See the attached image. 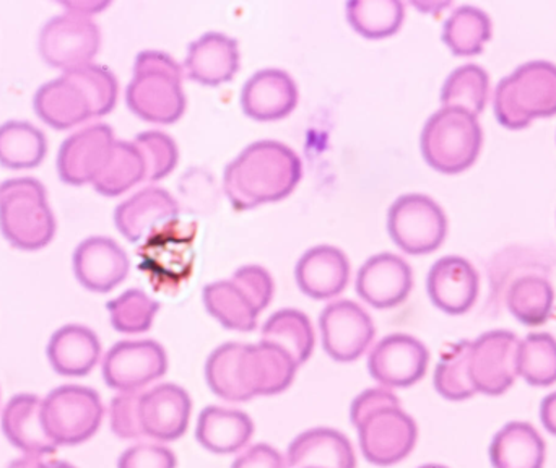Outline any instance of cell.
Masks as SVG:
<instances>
[{
	"label": "cell",
	"instance_id": "obj_22",
	"mask_svg": "<svg viewBox=\"0 0 556 468\" xmlns=\"http://www.w3.org/2000/svg\"><path fill=\"white\" fill-rule=\"evenodd\" d=\"M296 283L313 300H330L345 290L350 262L336 245H316L301 255L296 264Z\"/></svg>",
	"mask_w": 556,
	"mask_h": 468
},
{
	"label": "cell",
	"instance_id": "obj_43",
	"mask_svg": "<svg viewBox=\"0 0 556 468\" xmlns=\"http://www.w3.org/2000/svg\"><path fill=\"white\" fill-rule=\"evenodd\" d=\"M142 391L121 392L113 399L110 408L111 430L123 440H139L146 437L140 421Z\"/></svg>",
	"mask_w": 556,
	"mask_h": 468
},
{
	"label": "cell",
	"instance_id": "obj_49",
	"mask_svg": "<svg viewBox=\"0 0 556 468\" xmlns=\"http://www.w3.org/2000/svg\"><path fill=\"white\" fill-rule=\"evenodd\" d=\"M41 460L42 457L28 456V454H25V456L20 457V459L13 460L9 468H36Z\"/></svg>",
	"mask_w": 556,
	"mask_h": 468
},
{
	"label": "cell",
	"instance_id": "obj_42",
	"mask_svg": "<svg viewBox=\"0 0 556 468\" xmlns=\"http://www.w3.org/2000/svg\"><path fill=\"white\" fill-rule=\"evenodd\" d=\"M134 143L146 163L147 181H160L166 178L178 165V146L168 134L147 130L139 134Z\"/></svg>",
	"mask_w": 556,
	"mask_h": 468
},
{
	"label": "cell",
	"instance_id": "obj_20",
	"mask_svg": "<svg viewBox=\"0 0 556 468\" xmlns=\"http://www.w3.org/2000/svg\"><path fill=\"white\" fill-rule=\"evenodd\" d=\"M191 397L176 384H162L143 392L140 421L146 437L160 443L179 440L191 418Z\"/></svg>",
	"mask_w": 556,
	"mask_h": 468
},
{
	"label": "cell",
	"instance_id": "obj_9",
	"mask_svg": "<svg viewBox=\"0 0 556 468\" xmlns=\"http://www.w3.org/2000/svg\"><path fill=\"white\" fill-rule=\"evenodd\" d=\"M388 230L395 245L407 254H430L446 239L447 218L428 195L404 194L389 208Z\"/></svg>",
	"mask_w": 556,
	"mask_h": 468
},
{
	"label": "cell",
	"instance_id": "obj_29",
	"mask_svg": "<svg viewBox=\"0 0 556 468\" xmlns=\"http://www.w3.org/2000/svg\"><path fill=\"white\" fill-rule=\"evenodd\" d=\"M545 457V441L525 421L506 425L490 446V460L495 468H544Z\"/></svg>",
	"mask_w": 556,
	"mask_h": 468
},
{
	"label": "cell",
	"instance_id": "obj_32",
	"mask_svg": "<svg viewBox=\"0 0 556 468\" xmlns=\"http://www.w3.org/2000/svg\"><path fill=\"white\" fill-rule=\"evenodd\" d=\"M48 152L46 136L25 121H9L0 126V165L10 169L38 166Z\"/></svg>",
	"mask_w": 556,
	"mask_h": 468
},
{
	"label": "cell",
	"instance_id": "obj_11",
	"mask_svg": "<svg viewBox=\"0 0 556 468\" xmlns=\"http://www.w3.org/2000/svg\"><path fill=\"white\" fill-rule=\"evenodd\" d=\"M521 340L509 330H492L472 342L470 376L477 392L502 395L519 376Z\"/></svg>",
	"mask_w": 556,
	"mask_h": 468
},
{
	"label": "cell",
	"instance_id": "obj_51",
	"mask_svg": "<svg viewBox=\"0 0 556 468\" xmlns=\"http://www.w3.org/2000/svg\"><path fill=\"white\" fill-rule=\"evenodd\" d=\"M420 468H447V467H443V466H424V467H420Z\"/></svg>",
	"mask_w": 556,
	"mask_h": 468
},
{
	"label": "cell",
	"instance_id": "obj_25",
	"mask_svg": "<svg viewBox=\"0 0 556 468\" xmlns=\"http://www.w3.org/2000/svg\"><path fill=\"white\" fill-rule=\"evenodd\" d=\"M2 431L16 450L28 456L45 457L55 451L42 423V401L38 395L18 394L3 408Z\"/></svg>",
	"mask_w": 556,
	"mask_h": 468
},
{
	"label": "cell",
	"instance_id": "obj_48",
	"mask_svg": "<svg viewBox=\"0 0 556 468\" xmlns=\"http://www.w3.org/2000/svg\"><path fill=\"white\" fill-rule=\"evenodd\" d=\"M65 9L68 12L80 13V15L90 16L93 13L100 12L104 7H108V2H90V0H81V2H67L64 3Z\"/></svg>",
	"mask_w": 556,
	"mask_h": 468
},
{
	"label": "cell",
	"instance_id": "obj_27",
	"mask_svg": "<svg viewBox=\"0 0 556 468\" xmlns=\"http://www.w3.org/2000/svg\"><path fill=\"white\" fill-rule=\"evenodd\" d=\"M288 468H356L355 451L339 431L316 428L288 447Z\"/></svg>",
	"mask_w": 556,
	"mask_h": 468
},
{
	"label": "cell",
	"instance_id": "obj_28",
	"mask_svg": "<svg viewBox=\"0 0 556 468\" xmlns=\"http://www.w3.org/2000/svg\"><path fill=\"white\" fill-rule=\"evenodd\" d=\"M253 434V420L244 412L222 407L205 408L195 430L199 443L218 456L243 450Z\"/></svg>",
	"mask_w": 556,
	"mask_h": 468
},
{
	"label": "cell",
	"instance_id": "obj_40",
	"mask_svg": "<svg viewBox=\"0 0 556 468\" xmlns=\"http://www.w3.org/2000/svg\"><path fill=\"white\" fill-rule=\"evenodd\" d=\"M106 307L110 311L111 324L117 332L142 333L152 327L160 303L152 300L146 291L134 288L110 301Z\"/></svg>",
	"mask_w": 556,
	"mask_h": 468
},
{
	"label": "cell",
	"instance_id": "obj_24",
	"mask_svg": "<svg viewBox=\"0 0 556 468\" xmlns=\"http://www.w3.org/2000/svg\"><path fill=\"white\" fill-rule=\"evenodd\" d=\"M185 68L192 80L217 87L240 68V46L224 33H205L189 45Z\"/></svg>",
	"mask_w": 556,
	"mask_h": 468
},
{
	"label": "cell",
	"instance_id": "obj_3",
	"mask_svg": "<svg viewBox=\"0 0 556 468\" xmlns=\"http://www.w3.org/2000/svg\"><path fill=\"white\" fill-rule=\"evenodd\" d=\"M350 417L358 430L363 456L375 466L401 463L417 444V423L388 389H369L359 394L353 401Z\"/></svg>",
	"mask_w": 556,
	"mask_h": 468
},
{
	"label": "cell",
	"instance_id": "obj_18",
	"mask_svg": "<svg viewBox=\"0 0 556 468\" xmlns=\"http://www.w3.org/2000/svg\"><path fill=\"white\" fill-rule=\"evenodd\" d=\"M427 288L438 309L451 316H460L476 304L480 293V277L467 258L446 255L430 268Z\"/></svg>",
	"mask_w": 556,
	"mask_h": 468
},
{
	"label": "cell",
	"instance_id": "obj_23",
	"mask_svg": "<svg viewBox=\"0 0 556 468\" xmlns=\"http://www.w3.org/2000/svg\"><path fill=\"white\" fill-rule=\"evenodd\" d=\"M298 103V88L290 74L280 68H264L244 84L241 106L256 121L287 117Z\"/></svg>",
	"mask_w": 556,
	"mask_h": 468
},
{
	"label": "cell",
	"instance_id": "obj_1",
	"mask_svg": "<svg viewBox=\"0 0 556 468\" xmlns=\"http://www.w3.org/2000/svg\"><path fill=\"white\" fill-rule=\"evenodd\" d=\"M300 156L277 140L251 143L225 169L224 186L231 205L248 211L288 198L300 182Z\"/></svg>",
	"mask_w": 556,
	"mask_h": 468
},
{
	"label": "cell",
	"instance_id": "obj_5",
	"mask_svg": "<svg viewBox=\"0 0 556 468\" xmlns=\"http://www.w3.org/2000/svg\"><path fill=\"white\" fill-rule=\"evenodd\" d=\"M493 110L502 126L525 129L535 117L556 114V65L532 61L519 65L496 85Z\"/></svg>",
	"mask_w": 556,
	"mask_h": 468
},
{
	"label": "cell",
	"instance_id": "obj_37",
	"mask_svg": "<svg viewBox=\"0 0 556 468\" xmlns=\"http://www.w3.org/2000/svg\"><path fill=\"white\" fill-rule=\"evenodd\" d=\"M404 3L399 0H350L346 18L355 31L368 39L388 38L404 22Z\"/></svg>",
	"mask_w": 556,
	"mask_h": 468
},
{
	"label": "cell",
	"instance_id": "obj_21",
	"mask_svg": "<svg viewBox=\"0 0 556 468\" xmlns=\"http://www.w3.org/2000/svg\"><path fill=\"white\" fill-rule=\"evenodd\" d=\"M178 202L162 188H147L124 201L114 212L117 230L130 242H140L153 231L176 220Z\"/></svg>",
	"mask_w": 556,
	"mask_h": 468
},
{
	"label": "cell",
	"instance_id": "obj_34",
	"mask_svg": "<svg viewBox=\"0 0 556 468\" xmlns=\"http://www.w3.org/2000/svg\"><path fill=\"white\" fill-rule=\"evenodd\" d=\"M146 179V163L134 142L116 140L103 172L91 185L100 194L116 198Z\"/></svg>",
	"mask_w": 556,
	"mask_h": 468
},
{
	"label": "cell",
	"instance_id": "obj_39",
	"mask_svg": "<svg viewBox=\"0 0 556 468\" xmlns=\"http://www.w3.org/2000/svg\"><path fill=\"white\" fill-rule=\"evenodd\" d=\"M519 376L531 385L548 388L556 382V339L551 333H529L519 350Z\"/></svg>",
	"mask_w": 556,
	"mask_h": 468
},
{
	"label": "cell",
	"instance_id": "obj_26",
	"mask_svg": "<svg viewBox=\"0 0 556 468\" xmlns=\"http://www.w3.org/2000/svg\"><path fill=\"white\" fill-rule=\"evenodd\" d=\"M101 343L85 326L68 324L52 333L48 359L52 369L65 378H84L100 362Z\"/></svg>",
	"mask_w": 556,
	"mask_h": 468
},
{
	"label": "cell",
	"instance_id": "obj_6",
	"mask_svg": "<svg viewBox=\"0 0 556 468\" xmlns=\"http://www.w3.org/2000/svg\"><path fill=\"white\" fill-rule=\"evenodd\" d=\"M483 130L473 114L441 107L421 130V153L431 168L446 175L466 172L479 159Z\"/></svg>",
	"mask_w": 556,
	"mask_h": 468
},
{
	"label": "cell",
	"instance_id": "obj_4",
	"mask_svg": "<svg viewBox=\"0 0 556 468\" xmlns=\"http://www.w3.org/2000/svg\"><path fill=\"white\" fill-rule=\"evenodd\" d=\"M178 62L160 51H142L126 91L130 111L149 123L173 124L185 114L186 94Z\"/></svg>",
	"mask_w": 556,
	"mask_h": 468
},
{
	"label": "cell",
	"instance_id": "obj_30",
	"mask_svg": "<svg viewBox=\"0 0 556 468\" xmlns=\"http://www.w3.org/2000/svg\"><path fill=\"white\" fill-rule=\"evenodd\" d=\"M204 303L211 316H214L222 326L240 332L256 329L257 317L264 311L233 278L208 283L204 288Z\"/></svg>",
	"mask_w": 556,
	"mask_h": 468
},
{
	"label": "cell",
	"instance_id": "obj_44",
	"mask_svg": "<svg viewBox=\"0 0 556 468\" xmlns=\"http://www.w3.org/2000/svg\"><path fill=\"white\" fill-rule=\"evenodd\" d=\"M117 468H176V456L162 444H136L119 457Z\"/></svg>",
	"mask_w": 556,
	"mask_h": 468
},
{
	"label": "cell",
	"instance_id": "obj_33",
	"mask_svg": "<svg viewBox=\"0 0 556 468\" xmlns=\"http://www.w3.org/2000/svg\"><path fill=\"white\" fill-rule=\"evenodd\" d=\"M554 303V287L541 275H522L509 287V313L525 326H544L552 316Z\"/></svg>",
	"mask_w": 556,
	"mask_h": 468
},
{
	"label": "cell",
	"instance_id": "obj_7",
	"mask_svg": "<svg viewBox=\"0 0 556 468\" xmlns=\"http://www.w3.org/2000/svg\"><path fill=\"white\" fill-rule=\"evenodd\" d=\"M0 230L7 241L25 251H36L51 242L55 220L41 182L16 178L0 185Z\"/></svg>",
	"mask_w": 556,
	"mask_h": 468
},
{
	"label": "cell",
	"instance_id": "obj_19",
	"mask_svg": "<svg viewBox=\"0 0 556 468\" xmlns=\"http://www.w3.org/2000/svg\"><path fill=\"white\" fill-rule=\"evenodd\" d=\"M130 262L114 239L91 236L74 252V271L87 290L108 293L126 280Z\"/></svg>",
	"mask_w": 556,
	"mask_h": 468
},
{
	"label": "cell",
	"instance_id": "obj_8",
	"mask_svg": "<svg viewBox=\"0 0 556 468\" xmlns=\"http://www.w3.org/2000/svg\"><path fill=\"white\" fill-rule=\"evenodd\" d=\"M103 417L100 395L84 385H61L42 401V423L55 446L87 443L100 430Z\"/></svg>",
	"mask_w": 556,
	"mask_h": 468
},
{
	"label": "cell",
	"instance_id": "obj_36",
	"mask_svg": "<svg viewBox=\"0 0 556 468\" xmlns=\"http://www.w3.org/2000/svg\"><path fill=\"white\" fill-rule=\"evenodd\" d=\"M470 352L472 342L453 343L441 353L440 362L434 369V388L447 401L460 402L477 394L476 385L470 376Z\"/></svg>",
	"mask_w": 556,
	"mask_h": 468
},
{
	"label": "cell",
	"instance_id": "obj_35",
	"mask_svg": "<svg viewBox=\"0 0 556 468\" xmlns=\"http://www.w3.org/2000/svg\"><path fill=\"white\" fill-rule=\"evenodd\" d=\"M492 38V20L483 10L463 5L444 23L443 41L456 55H477Z\"/></svg>",
	"mask_w": 556,
	"mask_h": 468
},
{
	"label": "cell",
	"instance_id": "obj_13",
	"mask_svg": "<svg viewBox=\"0 0 556 468\" xmlns=\"http://www.w3.org/2000/svg\"><path fill=\"white\" fill-rule=\"evenodd\" d=\"M319 326L324 350L340 363L358 359L376 333L371 316L350 300L330 303L320 314Z\"/></svg>",
	"mask_w": 556,
	"mask_h": 468
},
{
	"label": "cell",
	"instance_id": "obj_46",
	"mask_svg": "<svg viewBox=\"0 0 556 468\" xmlns=\"http://www.w3.org/2000/svg\"><path fill=\"white\" fill-rule=\"evenodd\" d=\"M231 468H287V464L274 447L257 444L238 457Z\"/></svg>",
	"mask_w": 556,
	"mask_h": 468
},
{
	"label": "cell",
	"instance_id": "obj_16",
	"mask_svg": "<svg viewBox=\"0 0 556 468\" xmlns=\"http://www.w3.org/2000/svg\"><path fill=\"white\" fill-rule=\"evenodd\" d=\"M114 142L113 129L106 124H93L72 134L59 149L58 172L62 181L71 186L93 182L103 172Z\"/></svg>",
	"mask_w": 556,
	"mask_h": 468
},
{
	"label": "cell",
	"instance_id": "obj_45",
	"mask_svg": "<svg viewBox=\"0 0 556 468\" xmlns=\"http://www.w3.org/2000/svg\"><path fill=\"white\" fill-rule=\"evenodd\" d=\"M233 280L247 288L248 293L253 294L261 307L266 309L269 306L274 298V280L266 268L260 265H244L235 271Z\"/></svg>",
	"mask_w": 556,
	"mask_h": 468
},
{
	"label": "cell",
	"instance_id": "obj_17",
	"mask_svg": "<svg viewBox=\"0 0 556 468\" xmlns=\"http://www.w3.org/2000/svg\"><path fill=\"white\" fill-rule=\"evenodd\" d=\"M414 287L412 267L391 252L369 257L356 275V293L378 309H391L407 300Z\"/></svg>",
	"mask_w": 556,
	"mask_h": 468
},
{
	"label": "cell",
	"instance_id": "obj_41",
	"mask_svg": "<svg viewBox=\"0 0 556 468\" xmlns=\"http://www.w3.org/2000/svg\"><path fill=\"white\" fill-rule=\"evenodd\" d=\"M241 343H225L218 346L205 365V378L218 397L230 402H248L238 379V356Z\"/></svg>",
	"mask_w": 556,
	"mask_h": 468
},
{
	"label": "cell",
	"instance_id": "obj_10",
	"mask_svg": "<svg viewBox=\"0 0 556 468\" xmlns=\"http://www.w3.org/2000/svg\"><path fill=\"white\" fill-rule=\"evenodd\" d=\"M100 42V28L90 16L67 12L42 26L39 52L51 67L68 72L91 64Z\"/></svg>",
	"mask_w": 556,
	"mask_h": 468
},
{
	"label": "cell",
	"instance_id": "obj_15",
	"mask_svg": "<svg viewBox=\"0 0 556 468\" xmlns=\"http://www.w3.org/2000/svg\"><path fill=\"white\" fill-rule=\"evenodd\" d=\"M298 365L277 345L261 340L256 345L241 343L238 379L248 401L256 395H276L287 391Z\"/></svg>",
	"mask_w": 556,
	"mask_h": 468
},
{
	"label": "cell",
	"instance_id": "obj_12",
	"mask_svg": "<svg viewBox=\"0 0 556 468\" xmlns=\"http://www.w3.org/2000/svg\"><path fill=\"white\" fill-rule=\"evenodd\" d=\"M168 356L153 340H124L103 359V378L114 391L137 392L165 376Z\"/></svg>",
	"mask_w": 556,
	"mask_h": 468
},
{
	"label": "cell",
	"instance_id": "obj_38",
	"mask_svg": "<svg viewBox=\"0 0 556 468\" xmlns=\"http://www.w3.org/2000/svg\"><path fill=\"white\" fill-rule=\"evenodd\" d=\"M490 93V77L485 68L466 64L451 72L441 90V101L446 107H459L479 116L485 110Z\"/></svg>",
	"mask_w": 556,
	"mask_h": 468
},
{
	"label": "cell",
	"instance_id": "obj_31",
	"mask_svg": "<svg viewBox=\"0 0 556 468\" xmlns=\"http://www.w3.org/2000/svg\"><path fill=\"white\" fill-rule=\"evenodd\" d=\"M261 340L287 352L300 368L313 355L316 336L306 314L298 309H281L264 324Z\"/></svg>",
	"mask_w": 556,
	"mask_h": 468
},
{
	"label": "cell",
	"instance_id": "obj_14",
	"mask_svg": "<svg viewBox=\"0 0 556 468\" xmlns=\"http://www.w3.org/2000/svg\"><path fill=\"white\" fill-rule=\"evenodd\" d=\"M428 363L430 353L420 340L392 333L372 349L368 371L384 388H410L427 375Z\"/></svg>",
	"mask_w": 556,
	"mask_h": 468
},
{
	"label": "cell",
	"instance_id": "obj_47",
	"mask_svg": "<svg viewBox=\"0 0 556 468\" xmlns=\"http://www.w3.org/2000/svg\"><path fill=\"white\" fill-rule=\"evenodd\" d=\"M541 420L545 430L556 437V392L547 395V397L544 399V402H542Z\"/></svg>",
	"mask_w": 556,
	"mask_h": 468
},
{
	"label": "cell",
	"instance_id": "obj_50",
	"mask_svg": "<svg viewBox=\"0 0 556 468\" xmlns=\"http://www.w3.org/2000/svg\"><path fill=\"white\" fill-rule=\"evenodd\" d=\"M36 468H75L74 466H71V464L67 463H59V460H55V463H45V460H41V463L36 466Z\"/></svg>",
	"mask_w": 556,
	"mask_h": 468
},
{
	"label": "cell",
	"instance_id": "obj_2",
	"mask_svg": "<svg viewBox=\"0 0 556 468\" xmlns=\"http://www.w3.org/2000/svg\"><path fill=\"white\" fill-rule=\"evenodd\" d=\"M117 91L119 87L110 68L88 64L42 85L33 104L48 126L67 130L111 113L116 106Z\"/></svg>",
	"mask_w": 556,
	"mask_h": 468
}]
</instances>
